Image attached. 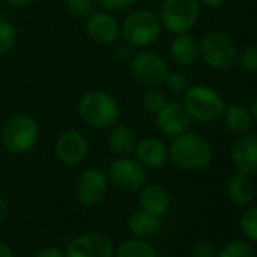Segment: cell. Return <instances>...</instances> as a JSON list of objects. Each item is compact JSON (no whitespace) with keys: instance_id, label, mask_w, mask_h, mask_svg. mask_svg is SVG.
<instances>
[{"instance_id":"1","label":"cell","mask_w":257,"mask_h":257,"mask_svg":"<svg viewBox=\"0 0 257 257\" xmlns=\"http://www.w3.org/2000/svg\"><path fill=\"white\" fill-rule=\"evenodd\" d=\"M77 112L86 125L98 131H107L119 121L121 116L118 100L103 89H91L85 92L77 103Z\"/></svg>"},{"instance_id":"2","label":"cell","mask_w":257,"mask_h":257,"mask_svg":"<svg viewBox=\"0 0 257 257\" xmlns=\"http://www.w3.org/2000/svg\"><path fill=\"white\" fill-rule=\"evenodd\" d=\"M170 161L180 170L200 171L204 170L213 158L212 147L206 138L195 132H185L173 138L168 146Z\"/></svg>"},{"instance_id":"3","label":"cell","mask_w":257,"mask_h":257,"mask_svg":"<svg viewBox=\"0 0 257 257\" xmlns=\"http://www.w3.org/2000/svg\"><path fill=\"white\" fill-rule=\"evenodd\" d=\"M40 135V124L32 115L16 113L5 121L0 132V143L11 155H26L35 149Z\"/></svg>"},{"instance_id":"4","label":"cell","mask_w":257,"mask_h":257,"mask_svg":"<svg viewBox=\"0 0 257 257\" xmlns=\"http://www.w3.org/2000/svg\"><path fill=\"white\" fill-rule=\"evenodd\" d=\"M162 32V23L158 13L152 10H137L121 23V40L134 49L152 46Z\"/></svg>"},{"instance_id":"5","label":"cell","mask_w":257,"mask_h":257,"mask_svg":"<svg viewBox=\"0 0 257 257\" xmlns=\"http://www.w3.org/2000/svg\"><path fill=\"white\" fill-rule=\"evenodd\" d=\"M183 107L192 119L200 122H213L224 112L222 97L209 85L195 83L189 85L183 92Z\"/></svg>"},{"instance_id":"6","label":"cell","mask_w":257,"mask_h":257,"mask_svg":"<svg viewBox=\"0 0 257 257\" xmlns=\"http://www.w3.org/2000/svg\"><path fill=\"white\" fill-rule=\"evenodd\" d=\"M200 7L198 0H164L158 13L162 29L173 35L188 34L198 20Z\"/></svg>"},{"instance_id":"7","label":"cell","mask_w":257,"mask_h":257,"mask_svg":"<svg viewBox=\"0 0 257 257\" xmlns=\"http://www.w3.org/2000/svg\"><path fill=\"white\" fill-rule=\"evenodd\" d=\"M109 185L122 192L135 194L147 183V170L132 156L116 158L106 171Z\"/></svg>"},{"instance_id":"8","label":"cell","mask_w":257,"mask_h":257,"mask_svg":"<svg viewBox=\"0 0 257 257\" xmlns=\"http://www.w3.org/2000/svg\"><path fill=\"white\" fill-rule=\"evenodd\" d=\"M128 67L134 80L146 89L162 86L170 73L165 59L152 50L137 52L128 61Z\"/></svg>"},{"instance_id":"9","label":"cell","mask_w":257,"mask_h":257,"mask_svg":"<svg viewBox=\"0 0 257 257\" xmlns=\"http://www.w3.org/2000/svg\"><path fill=\"white\" fill-rule=\"evenodd\" d=\"M198 56L207 67L222 71L234 65L237 52L230 37L219 32H212L204 35L198 43Z\"/></svg>"},{"instance_id":"10","label":"cell","mask_w":257,"mask_h":257,"mask_svg":"<svg viewBox=\"0 0 257 257\" xmlns=\"http://www.w3.org/2000/svg\"><path fill=\"white\" fill-rule=\"evenodd\" d=\"M109 186L110 185L106 171L91 167L80 173L74 186V195L82 206L92 207L104 198L109 191Z\"/></svg>"},{"instance_id":"11","label":"cell","mask_w":257,"mask_h":257,"mask_svg":"<svg viewBox=\"0 0 257 257\" xmlns=\"http://www.w3.org/2000/svg\"><path fill=\"white\" fill-rule=\"evenodd\" d=\"M55 156L65 167H76L82 164L89 153L88 138L76 128H68L59 134L55 141Z\"/></svg>"},{"instance_id":"12","label":"cell","mask_w":257,"mask_h":257,"mask_svg":"<svg viewBox=\"0 0 257 257\" xmlns=\"http://www.w3.org/2000/svg\"><path fill=\"white\" fill-rule=\"evenodd\" d=\"M64 251L65 257H113L115 246L106 234L88 231L71 239Z\"/></svg>"},{"instance_id":"13","label":"cell","mask_w":257,"mask_h":257,"mask_svg":"<svg viewBox=\"0 0 257 257\" xmlns=\"http://www.w3.org/2000/svg\"><path fill=\"white\" fill-rule=\"evenodd\" d=\"M85 32L98 46H112L121 40V23L107 11H94L85 19Z\"/></svg>"},{"instance_id":"14","label":"cell","mask_w":257,"mask_h":257,"mask_svg":"<svg viewBox=\"0 0 257 257\" xmlns=\"http://www.w3.org/2000/svg\"><path fill=\"white\" fill-rule=\"evenodd\" d=\"M155 122L158 131L168 138H174L177 135H182L189 131L192 118L186 112L182 103L177 101H168L156 115Z\"/></svg>"},{"instance_id":"15","label":"cell","mask_w":257,"mask_h":257,"mask_svg":"<svg viewBox=\"0 0 257 257\" xmlns=\"http://www.w3.org/2000/svg\"><path fill=\"white\" fill-rule=\"evenodd\" d=\"M134 158L146 170H161L170 162L168 146L159 138L147 137L138 140V144L134 152Z\"/></svg>"},{"instance_id":"16","label":"cell","mask_w":257,"mask_h":257,"mask_svg":"<svg viewBox=\"0 0 257 257\" xmlns=\"http://www.w3.org/2000/svg\"><path fill=\"white\" fill-rule=\"evenodd\" d=\"M231 162L240 173H257V135L245 134L233 144Z\"/></svg>"},{"instance_id":"17","label":"cell","mask_w":257,"mask_h":257,"mask_svg":"<svg viewBox=\"0 0 257 257\" xmlns=\"http://www.w3.org/2000/svg\"><path fill=\"white\" fill-rule=\"evenodd\" d=\"M140 207L150 215L162 218L165 213H168L171 207V198L168 191L158 183H146L140 191Z\"/></svg>"},{"instance_id":"18","label":"cell","mask_w":257,"mask_h":257,"mask_svg":"<svg viewBox=\"0 0 257 257\" xmlns=\"http://www.w3.org/2000/svg\"><path fill=\"white\" fill-rule=\"evenodd\" d=\"M107 147L109 150L116 155L118 158L121 156H134L135 147L138 144L137 134L132 131L128 125L124 124H115L110 128H107Z\"/></svg>"},{"instance_id":"19","label":"cell","mask_w":257,"mask_h":257,"mask_svg":"<svg viewBox=\"0 0 257 257\" xmlns=\"http://www.w3.org/2000/svg\"><path fill=\"white\" fill-rule=\"evenodd\" d=\"M228 198L236 206H248L254 201L255 197V186L249 177V174L236 171L227 180L225 186Z\"/></svg>"},{"instance_id":"20","label":"cell","mask_w":257,"mask_h":257,"mask_svg":"<svg viewBox=\"0 0 257 257\" xmlns=\"http://www.w3.org/2000/svg\"><path fill=\"white\" fill-rule=\"evenodd\" d=\"M170 56L174 64L180 67H189L198 58V43L189 34L174 35L170 44Z\"/></svg>"},{"instance_id":"21","label":"cell","mask_w":257,"mask_h":257,"mask_svg":"<svg viewBox=\"0 0 257 257\" xmlns=\"http://www.w3.org/2000/svg\"><path fill=\"white\" fill-rule=\"evenodd\" d=\"M127 227L134 237L147 239L161 231L162 222H161V218L150 215L144 212L143 209H140L131 213V216L127 219Z\"/></svg>"},{"instance_id":"22","label":"cell","mask_w":257,"mask_h":257,"mask_svg":"<svg viewBox=\"0 0 257 257\" xmlns=\"http://www.w3.org/2000/svg\"><path fill=\"white\" fill-rule=\"evenodd\" d=\"M224 124L230 132L236 135H245L252 127V116L249 110L240 104H230L224 107Z\"/></svg>"},{"instance_id":"23","label":"cell","mask_w":257,"mask_h":257,"mask_svg":"<svg viewBox=\"0 0 257 257\" xmlns=\"http://www.w3.org/2000/svg\"><path fill=\"white\" fill-rule=\"evenodd\" d=\"M113 257H158V251L147 239L132 237L115 248Z\"/></svg>"},{"instance_id":"24","label":"cell","mask_w":257,"mask_h":257,"mask_svg":"<svg viewBox=\"0 0 257 257\" xmlns=\"http://www.w3.org/2000/svg\"><path fill=\"white\" fill-rule=\"evenodd\" d=\"M17 38V28L8 20H0V56H5L14 50Z\"/></svg>"},{"instance_id":"25","label":"cell","mask_w":257,"mask_h":257,"mask_svg":"<svg viewBox=\"0 0 257 257\" xmlns=\"http://www.w3.org/2000/svg\"><path fill=\"white\" fill-rule=\"evenodd\" d=\"M216 257H257V255L249 242L231 240L216 252Z\"/></svg>"},{"instance_id":"26","label":"cell","mask_w":257,"mask_h":257,"mask_svg":"<svg viewBox=\"0 0 257 257\" xmlns=\"http://www.w3.org/2000/svg\"><path fill=\"white\" fill-rule=\"evenodd\" d=\"M167 103H168V98L165 92H162L159 88H150L143 95V107L152 115H156Z\"/></svg>"},{"instance_id":"27","label":"cell","mask_w":257,"mask_h":257,"mask_svg":"<svg viewBox=\"0 0 257 257\" xmlns=\"http://www.w3.org/2000/svg\"><path fill=\"white\" fill-rule=\"evenodd\" d=\"M240 233L251 242H257V207H248L239 219Z\"/></svg>"},{"instance_id":"28","label":"cell","mask_w":257,"mask_h":257,"mask_svg":"<svg viewBox=\"0 0 257 257\" xmlns=\"http://www.w3.org/2000/svg\"><path fill=\"white\" fill-rule=\"evenodd\" d=\"M65 8L74 17L86 19L97 11V0H65Z\"/></svg>"},{"instance_id":"29","label":"cell","mask_w":257,"mask_h":257,"mask_svg":"<svg viewBox=\"0 0 257 257\" xmlns=\"http://www.w3.org/2000/svg\"><path fill=\"white\" fill-rule=\"evenodd\" d=\"M164 86L173 94H183L189 86V80L182 71H170L164 82Z\"/></svg>"},{"instance_id":"30","label":"cell","mask_w":257,"mask_h":257,"mask_svg":"<svg viewBox=\"0 0 257 257\" xmlns=\"http://www.w3.org/2000/svg\"><path fill=\"white\" fill-rule=\"evenodd\" d=\"M239 65L245 71H257V44L246 46L239 55Z\"/></svg>"},{"instance_id":"31","label":"cell","mask_w":257,"mask_h":257,"mask_svg":"<svg viewBox=\"0 0 257 257\" xmlns=\"http://www.w3.org/2000/svg\"><path fill=\"white\" fill-rule=\"evenodd\" d=\"M97 4L107 13H119L131 8L135 0H97Z\"/></svg>"},{"instance_id":"32","label":"cell","mask_w":257,"mask_h":257,"mask_svg":"<svg viewBox=\"0 0 257 257\" xmlns=\"http://www.w3.org/2000/svg\"><path fill=\"white\" fill-rule=\"evenodd\" d=\"M216 248L213 243L207 240H198L197 243L192 245L191 255L192 257H216Z\"/></svg>"},{"instance_id":"33","label":"cell","mask_w":257,"mask_h":257,"mask_svg":"<svg viewBox=\"0 0 257 257\" xmlns=\"http://www.w3.org/2000/svg\"><path fill=\"white\" fill-rule=\"evenodd\" d=\"M35 257H65V251L59 246H44L35 254Z\"/></svg>"},{"instance_id":"34","label":"cell","mask_w":257,"mask_h":257,"mask_svg":"<svg viewBox=\"0 0 257 257\" xmlns=\"http://www.w3.org/2000/svg\"><path fill=\"white\" fill-rule=\"evenodd\" d=\"M8 213H10L8 201L5 200V197L0 195V222H4L8 218Z\"/></svg>"},{"instance_id":"35","label":"cell","mask_w":257,"mask_h":257,"mask_svg":"<svg viewBox=\"0 0 257 257\" xmlns=\"http://www.w3.org/2000/svg\"><path fill=\"white\" fill-rule=\"evenodd\" d=\"M0 257H16L13 248L4 240H0Z\"/></svg>"},{"instance_id":"36","label":"cell","mask_w":257,"mask_h":257,"mask_svg":"<svg viewBox=\"0 0 257 257\" xmlns=\"http://www.w3.org/2000/svg\"><path fill=\"white\" fill-rule=\"evenodd\" d=\"M5 2L11 7H16V8H25V7L32 5L35 0H5Z\"/></svg>"},{"instance_id":"37","label":"cell","mask_w":257,"mask_h":257,"mask_svg":"<svg viewBox=\"0 0 257 257\" xmlns=\"http://www.w3.org/2000/svg\"><path fill=\"white\" fill-rule=\"evenodd\" d=\"M198 2H200L201 5L207 7V8H218V7L224 5V4L227 2V0H198Z\"/></svg>"},{"instance_id":"38","label":"cell","mask_w":257,"mask_h":257,"mask_svg":"<svg viewBox=\"0 0 257 257\" xmlns=\"http://www.w3.org/2000/svg\"><path fill=\"white\" fill-rule=\"evenodd\" d=\"M249 113H251V116H252V121H255L257 122V100L252 103V106H251V110H249Z\"/></svg>"}]
</instances>
